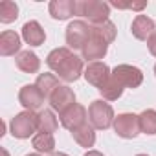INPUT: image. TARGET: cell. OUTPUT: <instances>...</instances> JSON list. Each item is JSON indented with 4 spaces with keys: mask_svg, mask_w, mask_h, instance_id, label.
<instances>
[{
    "mask_svg": "<svg viewBox=\"0 0 156 156\" xmlns=\"http://www.w3.org/2000/svg\"><path fill=\"white\" fill-rule=\"evenodd\" d=\"M75 15L87 19L92 26H98V24H103L108 20L110 4L101 2V0H77Z\"/></svg>",
    "mask_w": 156,
    "mask_h": 156,
    "instance_id": "6da1fadb",
    "label": "cell"
},
{
    "mask_svg": "<svg viewBox=\"0 0 156 156\" xmlns=\"http://www.w3.org/2000/svg\"><path fill=\"white\" fill-rule=\"evenodd\" d=\"M88 118H90V125L98 130H107L114 125V108L110 107V103L103 101V99H96L92 101L90 108H88Z\"/></svg>",
    "mask_w": 156,
    "mask_h": 156,
    "instance_id": "7a4b0ae2",
    "label": "cell"
},
{
    "mask_svg": "<svg viewBox=\"0 0 156 156\" xmlns=\"http://www.w3.org/2000/svg\"><path fill=\"white\" fill-rule=\"evenodd\" d=\"M9 130H11L13 138H19V140H26V138L33 136V132L39 130V114H35L31 110H24V112L17 114L9 123Z\"/></svg>",
    "mask_w": 156,
    "mask_h": 156,
    "instance_id": "3957f363",
    "label": "cell"
},
{
    "mask_svg": "<svg viewBox=\"0 0 156 156\" xmlns=\"http://www.w3.org/2000/svg\"><path fill=\"white\" fill-rule=\"evenodd\" d=\"M90 35H92L90 26L85 20H73L68 24L64 37H66V44L70 50H83V46L90 39Z\"/></svg>",
    "mask_w": 156,
    "mask_h": 156,
    "instance_id": "277c9868",
    "label": "cell"
},
{
    "mask_svg": "<svg viewBox=\"0 0 156 156\" xmlns=\"http://www.w3.org/2000/svg\"><path fill=\"white\" fill-rule=\"evenodd\" d=\"M112 77L123 88H138L143 83V72L132 64H118L112 70Z\"/></svg>",
    "mask_w": 156,
    "mask_h": 156,
    "instance_id": "5b68a950",
    "label": "cell"
},
{
    "mask_svg": "<svg viewBox=\"0 0 156 156\" xmlns=\"http://www.w3.org/2000/svg\"><path fill=\"white\" fill-rule=\"evenodd\" d=\"M112 127H114L116 134L119 138H125V140H132V138H136L141 132L140 130V116L130 114V112L118 114Z\"/></svg>",
    "mask_w": 156,
    "mask_h": 156,
    "instance_id": "8992f818",
    "label": "cell"
},
{
    "mask_svg": "<svg viewBox=\"0 0 156 156\" xmlns=\"http://www.w3.org/2000/svg\"><path fill=\"white\" fill-rule=\"evenodd\" d=\"M57 77L62 79L64 83H73L77 81L81 75H85V66H83V59L77 57L75 53H72L57 70H55Z\"/></svg>",
    "mask_w": 156,
    "mask_h": 156,
    "instance_id": "52a82bcc",
    "label": "cell"
},
{
    "mask_svg": "<svg viewBox=\"0 0 156 156\" xmlns=\"http://www.w3.org/2000/svg\"><path fill=\"white\" fill-rule=\"evenodd\" d=\"M110 77H112L110 68H108L105 62H101V61L88 62V66L85 68V79H87L92 87H96L98 90H101V88L108 83Z\"/></svg>",
    "mask_w": 156,
    "mask_h": 156,
    "instance_id": "ba28073f",
    "label": "cell"
},
{
    "mask_svg": "<svg viewBox=\"0 0 156 156\" xmlns=\"http://www.w3.org/2000/svg\"><path fill=\"white\" fill-rule=\"evenodd\" d=\"M87 114L88 112H87V108L83 105L75 103L70 108H66L64 112H61L59 114V119H61V125L64 129H68V130L73 132L75 129H79V127H83L87 123Z\"/></svg>",
    "mask_w": 156,
    "mask_h": 156,
    "instance_id": "9c48e42d",
    "label": "cell"
},
{
    "mask_svg": "<svg viewBox=\"0 0 156 156\" xmlns=\"http://www.w3.org/2000/svg\"><path fill=\"white\" fill-rule=\"evenodd\" d=\"M44 96L41 94V90L35 87V85H24L22 88H20V92H19V101H20V105L26 108V110H31V112H35V110H39L42 105H44Z\"/></svg>",
    "mask_w": 156,
    "mask_h": 156,
    "instance_id": "30bf717a",
    "label": "cell"
},
{
    "mask_svg": "<svg viewBox=\"0 0 156 156\" xmlns=\"http://www.w3.org/2000/svg\"><path fill=\"white\" fill-rule=\"evenodd\" d=\"M72 105H75V94L70 87L61 85L51 96H50V107L51 110H57L59 114L64 112L66 108H70Z\"/></svg>",
    "mask_w": 156,
    "mask_h": 156,
    "instance_id": "8fae6325",
    "label": "cell"
},
{
    "mask_svg": "<svg viewBox=\"0 0 156 156\" xmlns=\"http://www.w3.org/2000/svg\"><path fill=\"white\" fill-rule=\"evenodd\" d=\"M75 8H77V0H51L48 6L50 15L55 20H68L70 17L75 15Z\"/></svg>",
    "mask_w": 156,
    "mask_h": 156,
    "instance_id": "7c38bea8",
    "label": "cell"
},
{
    "mask_svg": "<svg viewBox=\"0 0 156 156\" xmlns=\"http://www.w3.org/2000/svg\"><path fill=\"white\" fill-rule=\"evenodd\" d=\"M107 51H108V44L99 41V39H96V37H92V35H90V39L87 41V44L81 50L83 59H87L90 62H96L98 59H103L107 55Z\"/></svg>",
    "mask_w": 156,
    "mask_h": 156,
    "instance_id": "4fadbf2b",
    "label": "cell"
},
{
    "mask_svg": "<svg viewBox=\"0 0 156 156\" xmlns=\"http://www.w3.org/2000/svg\"><path fill=\"white\" fill-rule=\"evenodd\" d=\"M20 37L19 33L15 31H2L0 33V55L2 57H9V55H15V53H20Z\"/></svg>",
    "mask_w": 156,
    "mask_h": 156,
    "instance_id": "5bb4252c",
    "label": "cell"
},
{
    "mask_svg": "<svg viewBox=\"0 0 156 156\" xmlns=\"http://www.w3.org/2000/svg\"><path fill=\"white\" fill-rule=\"evenodd\" d=\"M130 30H132V35H134L138 41H149V37L156 31V30H154V20L149 19L147 15H141V13L136 15V19L132 20Z\"/></svg>",
    "mask_w": 156,
    "mask_h": 156,
    "instance_id": "9a60e30c",
    "label": "cell"
},
{
    "mask_svg": "<svg viewBox=\"0 0 156 156\" xmlns=\"http://www.w3.org/2000/svg\"><path fill=\"white\" fill-rule=\"evenodd\" d=\"M22 39L30 46H41L46 41V33L37 20H30L22 26Z\"/></svg>",
    "mask_w": 156,
    "mask_h": 156,
    "instance_id": "2e32d148",
    "label": "cell"
},
{
    "mask_svg": "<svg viewBox=\"0 0 156 156\" xmlns=\"http://www.w3.org/2000/svg\"><path fill=\"white\" fill-rule=\"evenodd\" d=\"M15 64L20 72L24 73H37L39 68H41V59L37 57V53L26 50V51H20L17 57H15Z\"/></svg>",
    "mask_w": 156,
    "mask_h": 156,
    "instance_id": "e0dca14e",
    "label": "cell"
},
{
    "mask_svg": "<svg viewBox=\"0 0 156 156\" xmlns=\"http://www.w3.org/2000/svg\"><path fill=\"white\" fill-rule=\"evenodd\" d=\"M72 138L75 140V143L79 145V147L90 149V147H94V143H96V129H94L92 125L85 123L83 127L75 129V130L72 132Z\"/></svg>",
    "mask_w": 156,
    "mask_h": 156,
    "instance_id": "ac0fdd59",
    "label": "cell"
},
{
    "mask_svg": "<svg viewBox=\"0 0 156 156\" xmlns=\"http://www.w3.org/2000/svg\"><path fill=\"white\" fill-rule=\"evenodd\" d=\"M35 87L41 90V94H42L44 98L50 99V96H51L61 85H59V77H57L55 73H41V75L37 77V81H35Z\"/></svg>",
    "mask_w": 156,
    "mask_h": 156,
    "instance_id": "d6986e66",
    "label": "cell"
},
{
    "mask_svg": "<svg viewBox=\"0 0 156 156\" xmlns=\"http://www.w3.org/2000/svg\"><path fill=\"white\" fill-rule=\"evenodd\" d=\"M90 31H92V37L99 39V41H103V42H107V44L114 42L116 33H118L116 26H114L110 20H107V22H103V24H98V26H90Z\"/></svg>",
    "mask_w": 156,
    "mask_h": 156,
    "instance_id": "ffe728a7",
    "label": "cell"
},
{
    "mask_svg": "<svg viewBox=\"0 0 156 156\" xmlns=\"http://www.w3.org/2000/svg\"><path fill=\"white\" fill-rule=\"evenodd\" d=\"M31 145H33V149H35L39 154H53V149H55L53 134L39 132V134H35V136H33Z\"/></svg>",
    "mask_w": 156,
    "mask_h": 156,
    "instance_id": "44dd1931",
    "label": "cell"
},
{
    "mask_svg": "<svg viewBox=\"0 0 156 156\" xmlns=\"http://www.w3.org/2000/svg\"><path fill=\"white\" fill-rule=\"evenodd\" d=\"M59 129V121L53 114V110H41L39 112V132H46V134H53Z\"/></svg>",
    "mask_w": 156,
    "mask_h": 156,
    "instance_id": "7402d4cb",
    "label": "cell"
},
{
    "mask_svg": "<svg viewBox=\"0 0 156 156\" xmlns=\"http://www.w3.org/2000/svg\"><path fill=\"white\" fill-rule=\"evenodd\" d=\"M140 130L149 136L156 134V110L154 108H147L140 114Z\"/></svg>",
    "mask_w": 156,
    "mask_h": 156,
    "instance_id": "603a6c76",
    "label": "cell"
},
{
    "mask_svg": "<svg viewBox=\"0 0 156 156\" xmlns=\"http://www.w3.org/2000/svg\"><path fill=\"white\" fill-rule=\"evenodd\" d=\"M72 55V50L70 48H55V50H51L50 53H48V57H46V64L55 72L68 57Z\"/></svg>",
    "mask_w": 156,
    "mask_h": 156,
    "instance_id": "cb8c5ba5",
    "label": "cell"
},
{
    "mask_svg": "<svg viewBox=\"0 0 156 156\" xmlns=\"http://www.w3.org/2000/svg\"><path fill=\"white\" fill-rule=\"evenodd\" d=\"M19 17V6L11 0H2L0 2V22L2 24H9L13 20H17Z\"/></svg>",
    "mask_w": 156,
    "mask_h": 156,
    "instance_id": "d4e9b609",
    "label": "cell"
},
{
    "mask_svg": "<svg viewBox=\"0 0 156 156\" xmlns=\"http://www.w3.org/2000/svg\"><path fill=\"white\" fill-rule=\"evenodd\" d=\"M123 87L114 79V77H110V79H108V83L99 90L101 92V96L107 99V101H116V99H119L121 98V94H123Z\"/></svg>",
    "mask_w": 156,
    "mask_h": 156,
    "instance_id": "484cf974",
    "label": "cell"
},
{
    "mask_svg": "<svg viewBox=\"0 0 156 156\" xmlns=\"http://www.w3.org/2000/svg\"><path fill=\"white\" fill-rule=\"evenodd\" d=\"M85 156H105L103 152H99V151H87L85 152Z\"/></svg>",
    "mask_w": 156,
    "mask_h": 156,
    "instance_id": "4316f807",
    "label": "cell"
},
{
    "mask_svg": "<svg viewBox=\"0 0 156 156\" xmlns=\"http://www.w3.org/2000/svg\"><path fill=\"white\" fill-rule=\"evenodd\" d=\"M51 156H68V154H66V152H53Z\"/></svg>",
    "mask_w": 156,
    "mask_h": 156,
    "instance_id": "83f0119b",
    "label": "cell"
},
{
    "mask_svg": "<svg viewBox=\"0 0 156 156\" xmlns=\"http://www.w3.org/2000/svg\"><path fill=\"white\" fill-rule=\"evenodd\" d=\"M26 156H42V154H39V152H31V154H26Z\"/></svg>",
    "mask_w": 156,
    "mask_h": 156,
    "instance_id": "f1b7e54d",
    "label": "cell"
},
{
    "mask_svg": "<svg viewBox=\"0 0 156 156\" xmlns=\"http://www.w3.org/2000/svg\"><path fill=\"white\" fill-rule=\"evenodd\" d=\"M2 154H4V156H9V152H8L6 149H2Z\"/></svg>",
    "mask_w": 156,
    "mask_h": 156,
    "instance_id": "f546056e",
    "label": "cell"
},
{
    "mask_svg": "<svg viewBox=\"0 0 156 156\" xmlns=\"http://www.w3.org/2000/svg\"><path fill=\"white\" fill-rule=\"evenodd\" d=\"M138 156H149V154H138Z\"/></svg>",
    "mask_w": 156,
    "mask_h": 156,
    "instance_id": "4dcf8cb0",
    "label": "cell"
},
{
    "mask_svg": "<svg viewBox=\"0 0 156 156\" xmlns=\"http://www.w3.org/2000/svg\"><path fill=\"white\" fill-rule=\"evenodd\" d=\"M154 75H156V64H154Z\"/></svg>",
    "mask_w": 156,
    "mask_h": 156,
    "instance_id": "1f68e13d",
    "label": "cell"
}]
</instances>
